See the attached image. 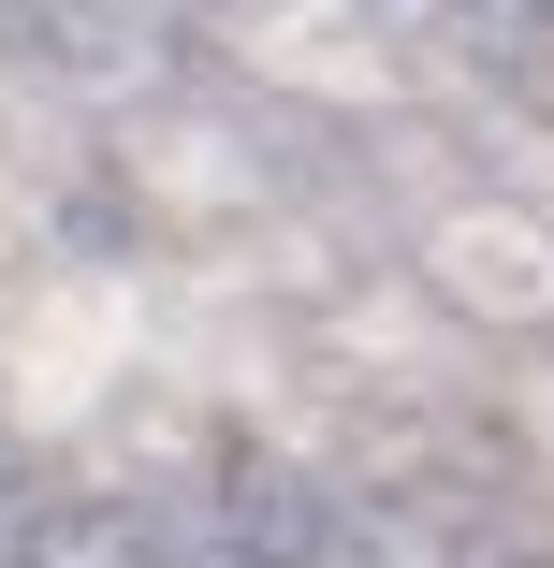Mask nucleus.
I'll use <instances>...</instances> for the list:
<instances>
[{
    "mask_svg": "<svg viewBox=\"0 0 554 568\" xmlns=\"http://www.w3.org/2000/svg\"><path fill=\"white\" fill-rule=\"evenodd\" d=\"M0 568H16V525H0Z\"/></svg>",
    "mask_w": 554,
    "mask_h": 568,
    "instance_id": "nucleus-3",
    "label": "nucleus"
},
{
    "mask_svg": "<svg viewBox=\"0 0 554 568\" xmlns=\"http://www.w3.org/2000/svg\"><path fill=\"white\" fill-rule=\"evenodd\" d=\"M496 568H540V554H496Z\"/></svg>",
    "mask_w": 554,
    "mask_h": 568,
    "instance_id": "nucleus-4",
    "label": "nucleus"
},
{
    "mask_svg": "<svg viewBox=\"0 0 554 568\" xmlns=\"http://www.w3.org/2000/svg\"><path fill=\"white\" fill-rule=\"evenodd\" d=\"M453 30L482 73H511L525 102H554V0H453Z\"/></svg>",
    "mask_w": 554,
    "mask_h": 568,
    "instance_id": "nucleus-2",
    "label": "nucleus"
},
{
    "mask_svg": "<svg viewBox=\"0 0 554 568\" xmlns=\"http://www.w3.org/2000/svg\"><path fill=\"white\" fill-rule=\"evenodd\" d=\"M16 568H161V525L132 510V496H44V510H16Z\"/></svg>",
    "mask_w": 554,
    "mask_h": 568,
    "instance_id": "nucleus-1",
    "label": "nucleus"
}]
</instances>
